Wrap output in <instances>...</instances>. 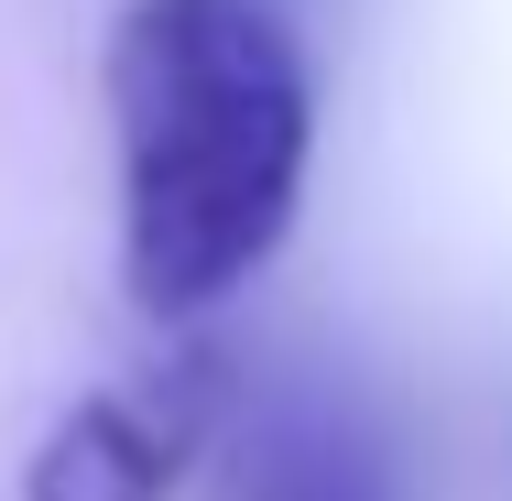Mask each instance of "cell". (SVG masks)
<instances>
[{
  "mask_svg": "<svg viewBox=\"0 0 512 501\" xmlns=\"http://www.w3.org/2000/svg\"><path fill=\"white\" fill-rule=\"evenodd\" d=\"M120 153V284L197 327L273 273L316 175V66L273 0H131L99 55Z\"/></svg>",
  "mask_w": 512,
  "mask_h": 501,
  "instance_id": "obj_1",
  "label": "cell"
},
{
  "mask_svg": "<svg viewBox=\"0 0 512 501\" xmlns=\"http://www.w3.org/2000/svg\"><path fill=\"white\" fill-rule=\"evenodd\" d=\"M229 414V371L218 360H175L153 382H109V393H77L33 469H22V501H175V480L197 469V447Z\"/></svg>",
  "mask_w": 512,
  "mask_h": 501,
  "instance_id": "obj_2",
  "label": "cell"
},
{
  "mask_svg": "<svg viewBox=\"0 0 512 501\" xmlns=\"http://www.w3.org/2000/svg\"><path fill=\"white\" fill-rule=\"evenodd\" d=\"M229 501H404L393 447L327 393H284L240 425L229 458Z\"/></svg>",
  "mask_w": 512,
  "mask_h": 501,
  "instance_id": "obj_3",
  "label": "cell"
}]
</instances>
